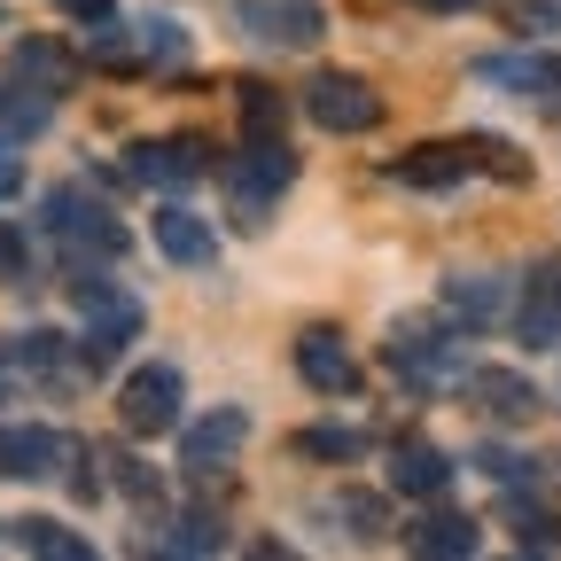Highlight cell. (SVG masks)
<instances>
[{"instance_id":"obj_1","label":"cell","mask_w":561,"mask_h":561,"mask_svg":"<svg viewBox=\"0 0 561 561\" xmlns=\"http://www.w3.org/2000/svg\"><path fill=\"white\" fill-rule=\"evenodd\" d=\"M289 180H297V157L280 149L273 133H257L250 149L234 157V172H227V195H234V219H242V227H265V210L280 203V187H289Z\"/></svg>"},{"instance_id":"obj_2","label":"cell","mask_w":561,"mask_h":561,"mask_svg":"<svg viewBox=\"0 0 561 561\" xmlns=\"http://www.w3.org/2000/svg\"><path fill=\"white\" fill-rule=\"evenodd\" d=\"M47 234L62 250H87V257H117L125 250V227L87 195V187H47Z\"/></svg>"},{"instance_id":"obj_3","label":"cell","mask_w":561,"mask_h":561,"mask_svg":"<svg viewBox=\"0 0 561 561\" xmlns=\"http://www.w3.org/2000/svg\"><path fill=\"white\" fill-rule=\"evenodd\" d=\"M305 117L328 125V133H375L382 125V94L359 79V70H320L305 87Z\"/></svg>"},{"instance_id":"obj_4","label":"cell","mask_w":561,"mask_h":561,"mask_svg":"<svg viewBox=\"0 0 561 561\" xmlns=\"http://www.w3.org/2000/svg\"><path fill=\"white\" fill-rule=\"evenodd\" d=\"M180 367L172 359H157V367H133L125 375V390H117V421H125V430L133 437H164L172 430V421H180Z\"/></svg>"},{"instance_id":"obj_5","label":"cell","mask_w":561,"mask_h":561,"mask_svg":"<svg viewBox=\"0 0 561 561\" xmlns=\"http://www.w3.org/2000/svg\"><path fill=\"white\" fill-rule=\"evenodd\" d=\"M242 445H250V413H242V405H210L203 421H187V430H180V460H187L195 476H219Z\"/></svg>"},{"instance_id":"obj_6","label":"cell","mask_w":561,"mask_h":561,"mask_svg":"<svg viewBox=\"0 0 561 561\" xmlns=\"http://www.w3.org/2000/svg\"><path fill=\"white\" fill-rule=\"evenodd\" d=\"M234 16H242V32L265 39V47H312V39L328 32L320 0H234Z\"/></svg>"},{"instance_id":"obj_7","label":"cell","mask_w":561,"mask_h":561,"mask_svg":"<svg viewBox=\"0 0 561 561\" xmlns=\"http://www.w3.org/2000/svg\"><path fill=\"white\" fill-rule=\"evenodd\" d=\"M297 375H305L312 390H328V398H351V390H359V359L343 351L335 328H305V335H297Z\"/></svg>"},{"instance_id":"obj_8","label":"cell","mask_w":561,"mask_h":561,"mask_svg":"<svg viewBox=\"0 0 561 561\" xmlns=\"http://www.w3.org/2000/svg\"><path fill=\"white\" fill-rule=\"evenodd\" d=\"M125 172L140 187H187V180H203V140H140Z\"/></svg>"},{"instance_id":"obj_9","label":"cell","mask_w":561,"mask_h":561,"mask_svg":"<svg viewBox=\"0 0 561 561\" xmlns=\"http://www.w3.org/2000/svg\"><path fill=\"white\" fill-rule=\"evenodd\" d=\"M507 305H515V297H507L500 273H453V280H445V312H453L460 328H500Z\"/></svg>"},{"instance_id":"obj_10","label":"cell","mask_w":561,"mask_h":561,"mask_svg":"<svg viewBox=\"0 0 561 561\" xmlns=\"http://www.w3.org/2000/svg\"><path fill=\"white\" fill-rule=\"evenodd\" d=\"M70 453H79V437L62 430H0V476H55Z\"/></svg>"},{"instance_id":"obj_11","label":"cell","mask_w":561,"mask_h":561,"mask_svg":"<svg viewBox=\"0 0 561 561\" xmlns=\"http://www.w3.org/2000/svg\"><path fill=\"white\" fill-rule=\"evenodd\" d=\"M390 367H398L405 382H421V390H437L445 375H460V351H453V343H437V335H413V328H398V343H390Z\"/></svg>"},{"instance_id":"obj_12","label":"cell","mask_w":561,"mask_h":561,"mask_svg":"<svg viewBox=\"0 0 561 561\" xmlns=\"http://www.w3.org/2000/svg\"><path fill=\"white\" fill-rule=\"evenodd\" d=\"M445 483H453V460L437 445H398L390 453V491H405V500H437Z\"/></svg>"},{"instance_id":"obj_13","label":"cell","mask_w":561,"mask_h":561,"mask_svg":"<svg viewBox=\"0 0 561 561\" xmlns=\"http://www.w3.org/2000/svg\"><path fill=\"white\" fill-rule=\"evenodd\" d=\"M157 250L172 257V265H210V257H219V234H210L203 219H195V210H157Z\"/></svg>"},{"instance_id":"obj_14","label":"cell","mask_w":561,"mask_h":561,"mask_svg":"<svg viewBox=\"0 0 561 561\" xmlns=\"http://www.w3.org/2000/svg\"><path fill=\"white\" fill-rule=\"evenodd\" d=\"M468 164H476L468 149H437V140H430V149H405L390 172H398L405 187H460V180H468Z\"/></svg>"},{"instance_id":"obj_15","label":"cell","mask_w":561,"mask_h":561,"mask_svg":"<svg viewBox=\"0 0 561 561\" xmlns=\"http://www.w3.org/2000/svg\"><path fill=\"white\" fill-rule=\"evenodd\" d=\"M468 390H476L483 413H500V421H530V413H538V390H530L523 375H507V367H483Z\"/></svg>"},{"instance_id":"obj_16","label":"cell","mask_w":561,"mask_h":561,"mask_svg":"<svg viewBox=\"0 0 561 561\" xmlns=\"http://www.w3.org/2000/svg\"><path fill=\"white\" fill-rule=\"evenodd\" d=\"M405 546H413V553H453V561H460V553L483 546V530H476L468 515H421V523L405 530Z\"/></svg>"},{"instance_id":"obj_17","label":"cell","mask_w":561,"mask_h":561,"mask_svg":"<svg viewBox=\"0 0 561 561\" xmlns=\"http://www.w3.org/2000/svg\"><path fill=\"white\" fill-rule=\"evenodd\" d=\"M16 546H24V553H47V561H87V553H94L79 530H62V523H47V515H24V523H16Z\"/></svg>"},{"instance_id":"obj_18","label":"cell","mask_w":561,"mask_h":561,"mask_svg":"<svg viewBox=\"0 0 561 561\" xmlns=\"http://www.w3.org/2000/svg\"><path fill=\"white\" fill-rule=\"evenodd\" d=\"M39 125H47V94H24V87L0 94V140H32Z\"/></svg>"},{"instance_id":"obj_19","label":"cell","mask_w":561,"mask_h":561,"mask_svg":"<svg viewBox=\"0 0 561 561\" xmlns=\"http://www.w3.org/2000/svg\"><path fill=\"white\" fill-rule=\"evenodd\" d=\"M16 79L70 87V55H62V47H47V39H24V47H16Z\"/></svg>"},{"instance_id":"obj_20","label":"cell","mask_w":561,"mask_h":561,"mask_svg":"<svg viewBox=\"0 0 561 561\" xmlns=\"http://www.w3.org/2000/svg\"><path fill=\"white\" fill-rule=\"evenodd\" d=\"M297 453H305V460H359V453H367V437H359V430H305V437H297Z\"/></svg>"},{"instance_id":"obj_21","label":"cell","mask_w":561,"mask_h":561,"mask_svg":"<svg viewBox=\"0 0 561 561\" xmlns=\"http://www.w3.org/2000/svg\"><path fill=\"white\" fill-rule=\"evenodd\" d=\"M468 157H476L483 172H500V180H515V187L530 180V157L515 149V140H468Z\"/></svg>"},{"instance_id":"obj_22","label":"cell","mask_w":561,"mask_h":561,"mask_svg":"<svg viewBox=\"0 0 561 561\" xmlns=\"http://www.w3.org/2000/svg\"><path fill=\"white\" fill-rule=\"evenodd\" d=\"M9 359L32 367V375H62V367H70V351H62V335H16Z\"/></svg>"},{"instance_id":"obj_23","label":"cell","mask_w":561,"mask_h":561,"mask_svg":"<svg viewBox=\"0 0 561 561\" xmlns=\"http://www.w3.org/2000/svg\"><path fill=\"white\" fill-rule=\"evenodd\" d=\"M335 523H351V538H375L382 530V500H367V491H343V500H328Z\"/></svg>"},{"instance_id":"obj_24","label":"cell","mask_w":561,"mask_h":561,"mask_svg":"<svg viewBox=\"0 0 561 561\" xmlns=\"http://www.w3.org/2000/svg\"><path fill=\"white\" fill-rule=\"evenodd\" d=\"M515 328H523V343H538V351H546V343H561V305L530 289V305H523V320H515Z\"/></svg>"},{"instance_id":"obj_25","label":"cell","mask_w":561,"mask_h":561,"mask_svg":"<svg viewBox=\"0 0 561 561\" xmlns=\"http://www.w3.org/2000/svg\"><path fill=\"white\" fill-rule=\"evenodd\" d=\"M140 55H157V62H187V32L172 16H149L140 24Z\"/></svg>"},{"instance_id":"obj_26","label":"cell","mask_w":561,"mask_h":561,"mask_svg":"<svg viewBox=\"0 0 561 561\" xmlns=\"http://www.w3.org/2000/svg\"><path fill=\"white\" fill-rule=\"evenodd\" d=\"M164 546H172V553H219L227 538H219V523H210V515H180Z\"/></svg>"},{"instance_id":"obj_27","label":"cell","mask_w":561,"mask_h":561,"mask_svg":"<svg viewBox=\"0 0 561 561\" xmlns=\"http://www.w3.org/2000/svg\"><path fill=\"white\" fill-rule=\"evenodd\" d=\"M234 94H242L250 133H280V94H273V87H257V79H250V87H234Z\"/></svg>"},{"instance_id":"obj_28","label":"cell","mask_w":561,"mask_h":561,"mask_svg":"<svg viewBox=\"0 0 561 561\" xmlns=\"http://www.w3.org/2000/svg\"><path fill=\"white\" fill-rule=\"evenodd\" d=\"M515 538H523L530 553H546V546H561V523H553V515H530V507H515Z\"/></svg>"},{"instance_id":"obj_29","label":"cell","mask_w":561,"mask_h":561,"mask_svg":"<svg viewBox=\"0 0 561 561\" xmlns=\"http://www.w3.org/2000/svg\"><path fill=\"white\" fill-rule=\"evenodd\" d=\"M117 468V483H125V500H140V507H157V476L140 468V460H110Z\"/></svg>"},{"instance_id":"obj_30","label":"cell","mask_w":561,"mask_h":561,"mask_svg":"<svg viewBox=\"0 0 561 561\" xmlns=\"http://www.w3.org/2000/svg\"><path fill=\"white\" fill-rule=\"evenodd\" d=\"M24 265H32V250H24V234L0 219V280H24Z\"/></svg>"},{"instance_id":"obj_31","label":"cell","mask_w":561,"mask_h":561,"mask_svg":"<svg viewBox=\"0 0 561 561\" xmlns=\"http://www.w3.org/2000/svg\"><path fill=\"white\" fill-rule=\"evenodd\" d=\"M483 468L500 476V483H530V460H515V453H500V445H483Z\"/></svg>"},{"instance_id":"obj_32","label":"cell","mask_w":561,"mask_h":561,"mask_svg":"<svg viewBox=\"0 0 561 561\" xmlns=\"http://www.w3.org/2000/svg\"><path fill=\"white\" fill-rule=\"evenodd\" d=\"M24 187V164H16V149H9V140H0V203H9Z\"/></svg>"},{"instance_id":"obj_33","label":"cell","mask_w":561,"mask_h":561,"mask_svg":"<svg viewBox=\"0 0 561 561\" xmlns=\"http://www.w3.org/2000/svg\"><path fill=\"white\" fill-rule=\"evenodd\" d=\"M62 16H79V24H102V16H110V0H62Z\"/></svg>"},{"instance_id":"obj_34","label":"cell","mask_w":561,"mask_h":561,"mask_svg":"<svg viewBox=\"0 0 561 561\" xmlns=\"http://www.w3.org/2000/svg\"><path fill=\"white\" fill-rule=\"evenodd\" d=\"M413 9H437V16H460V9H476V0H413Z\"/></svg>"}]
</instances>
